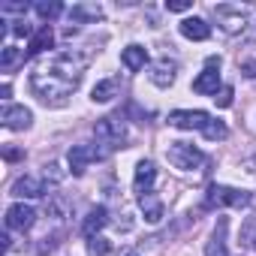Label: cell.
Listing matches in <instances>:
<instances>
[{"instance_id": "obj_19", "label": "cell", "mask_w": 256, "mask_h": 256, "mask_svg": "<svg viewBox=\"0 0 256 256\" xmlns=\"http://www.w3.org/2000/svg\"><path fill=\"white\" fill-rule=\"evenodd\" d=\"M106 223H108V211H106L102 205H96V208H94V211L84 217V223H82V232H84L88 238H94V235H96V232H100Z\"/></svg>"}, {"instance_id": "obj_31", "label": "cell", "mask_w": 256, "mask_h": 256, "mask_svg": "<svg viewBox=\"0 0 256 256\" xmlns=\"http://www.w3.org/2000/svg\"><path fill=\"white\" fill-rule=\"evenodd\" d=\"M120 256H142V253H139V250H124Z\"/></svg>"}, {"instance_id": "obj_1", "label": "cell", "mask_w": 256, "mask_h": 256, "mask_svg": "<svg viewBox=\"0 0 256 256\" xmlns=\"http://www.w3.org/2000/svg\"><path fill=\"white\" fill-rule=\"evenodd\" d=\"M88 64H90V52L66 48V52L54 54L48 64H40L30 72V90L42 102H64L82 84V76H84Z\"/></svg>"}, {"instance_id": "obj_18", "label": "cell", "mask_w": 256, "mask_h": 256, "mask_svg": "<svg viewBox=\"0 0 256 256\" xmlns=\"http://www.w3.org/2000/svg\"><path fill=\"white\" fill-rule=\"evenodd\" d=\"M139 208L145 211V220H148V223H160V220H163V202L154 196V190L139 196Z\"/></svg>"}, {"instance_id": "obj_29", "label": "cell", "mask_w": 256, "mask_h": 256, "mask_svg": "<svg viewBox=\"0 0 256 256\" xmlns=\"http://www.w3.org/2000/svg\"><path fill=\"white\" fill-rule=\"evenodd\" d=\"M4 160H6V163L24 160V151H22V148H4Z\"/></svg>"}, {"instance_id": "obj_10", "label": "cell", "mask_w": 256, "mask_h": 256, "mask_svg": "<svg viewBox=\"0 0 256 256\" xmlns=\"http://www.w3.org/2000/svg\"><path fill=\"white\" fill-rule=\"evenodd\" d=\"M34 223H36V211H34L30 205H24V202L10 205V211H6V229L24 232V229H30Z\"/></svg>"}, {"instance_id": "obj_24", "label": "cell", "mask_w": 256, "mask_h": 256, "mask_svg": "<svg viewBox=\"0 0 256 256\" xmlns=\"http://www.w3.org/2000/svg\"><path fill=\"white\" fill-rule=\"evenodd\" d=\"M88 253H90V256H108V241H106L102 235H94V238L88 241Z\"/></svg>"}, {"instance_id": "obj_22", "label": "cell", "mask_w": 256, "mask_h": 256, "mask_svg": "<svg viewBox=\"0 0 256 256\" xmlns=\"http://www.w3.org/2000/svg\"><path fill=\"white\" fill-rule=\"evenodd\" d=\"M24 58H28V54H24L22 48H16V46H6L4 52H0V70H6V72H10V70H12L16 64H22Z\"/></svg>"}, {"instance_id": "obj_13", "label": "cell", "mask_w": 256, "mask_h": 256, "mask_svg": "<svg viewBox=\"0 0 256 256\" xmlns=\"http://www.w3.org/2000/svg\"><path fill=\"white\" fill-rule=\"evenodd\" d=\"M52 46H54V30H52V24H40L36 34H34L30 42H28V58H36V54L48 52Z\"/></svg>"}, {"instance_id": "obj_3", "label": "cell", "mask_w": 256, "mask_h": 256, "mask_svg": "<svg viewBox=\"0 0 256 256\" xmlns=\"http://www.w3.org/2000/svg\"><path fill=\"white\" fill-rule=\"evenodd\" d=\"M94 136L96 142L102 145V154L108 151H118L126 145V120L118 118V114H108V118H100L96 126H94Z\"/></svg>"}, {"instance_id": "obj_6", "label": "cell", "mask_w": 256, "mask_h": 256, "mask_svg": "<svg viewBox=\"0 0 256 256\" xmlns=\"http://www.w3.org/2000/svg\"><path fill=\"white\" fill-rule=\"evenodd\" d=\"M166 157H169V163H172L175 169H181V172H193V169H199V166L208 163V157H205L199 148H193L190 142H172L169 151H166Z\"/></svg>"}, {"instance_id": "obj_15", "label": "cell", "mask_w": 256, "mask_h": 256, "mask_svg": "<svg viewBox=\"0 0 256 256\" xmlns=\"http://www.w3.org/2000/svg\"><path fill=\"white\" fill-rule=\"evenodd\" d=\"M178 30H181V36L196 40V42H202V40L211 36V24H208L205 18H184V22L178 24Z\"/></svg>"}, {"instance_id": "obj_30", "label": "cell", "mask_w": 256, "mask_h": 256, "mask_svg": "<svg viewBox=\"0 0 256 256\" xmlns=\"http://www.w3.org/2000/svg\"><path fill=\"white\" fill-rule=\"evenodd\" d=\"M238 66H241V72L247 76V78H256V60H238Z\"/></svg>"}, {"instance_id": "obj_28", "label": "cell", "mask_w": 256, "mask_h": 256, "mask_svg": "<svg viewBox=\"0 0 256 256\" xmlns=\"http://www.w3.org/2000/svg\"><path fill=\"white\" fill-rule=\"evenodd\" d=\"M193 4H190V0H172V4H166V10L169 12H187Z\"/></svg>"}, {"instance_id": "obj_21", "label": "cell", "mask_w": 256, "mask_h": 256, "mask_svg": "<svg viewBox=\"0 0 256 256\" xmlns=\"http://www.w3.org/2000/svg\"><path fill=\"white\" fill-rule=\"evenodd\" d=\"M70 18L72 22H100L102 18V6L100 4H76L70 10Z\"/></svg>"}, {"instance_id": "obj_2", "label": "cell", "mask_w": 256, "mask_h": 256, "mask_svg": "<svg viewBox=\"0 0 256 256\" xmlns=\"http://www.w3.org/2000/svg\"><path fill=\"white\" fill-rule=\"evenodd\" d=\"M169 126H178V130H199L208 142H223L229 136V126L208 114V112H199V108H178V112H169Z\"/></svg>"}, {"instance_id": "obj_9", "label": "cell", "mask_w": 256, "mask_h": 256, "mask_svg": "<svg viewBox=\"0 0 256 256\" xmlns=\"http://www.w3.org/2000/svg\"><path fill=\"white\" fill-rule=\"evenodd\" d=\"M0 120H4V126H6V130H28V126H30V120H34V112H30V108H24V106L4 102Z\"/></svg>"}, {"instance_id": "obj_11", "label": "cell", "mask_w": 256, "mask_h": 256, "mask_svg": "<svg viewBox=\"0 0 256 256\" xmlns=\"http://www.w3.org/2000/svg\"><path fill=\"white\" fill-rule=\"evenodd\" d=\"M175 76H178V60H172V58H160L151 66V82L157 88H169L175 82Z\"/></svg>"}, {"instance_id": "obj_16", "label": "cell", "mask_w": 256, "mask_h": 256, "mask_svg": "<svg viewBox=\"0 0 256 256\" xmlns=\"http://www.w3.org/2000/svg\"><path fill=\"white\" fill-rule=\"evenodd\" d=\"M226 229H229V223H226V217H220L211 232V241L205 244V256H226Z\"/></svg>"}, {"instance_id": "obj_27", "label": "cell", "mask_w": 256, "mask_h": 256, "mask_svg": "<svg viewBox=\"0 0 256 256\" xmlns=\"http://www.w3.org/2000/svg\"><path fill=\"white\" fill-rule=\"evenodd\" d=\"M214 102H217L220 108H226V106H232V88H229V84H223V88H220V94L214 96Z\"/></svg>"}, {"instance_id": "obj_20", "label": "cell", "mask_w": 256, "mask_h": 256, "mask_svg": "<svg viewBox=\"0 0 256 256\" xmlns=\"http://www.w3.org/2000/svg\"><path fill=\"white\" fill-rule=\"evenodd\" d=\"M118 88H120V82H118V78H102V82H96V84H94L90 100H94V102H108V100H114V96H118Z\"/></svg>"}, {"instance_id": "obj_23", "label": "cell", "mask_w": 256, "mask_h": 256, "mask_svg": "<svg viewBox=\"0 0 256 256\" xmlns=\"http://www.w3.org/2000/svg\"><path fill=\"white\" fill-rule=\"evenodd\" d=\"M34 10H36V16H40V18L52 22V18H58V16L64 12V4H58V0H48V4H46V0H42V4H36Z\"/></svg>"}, {"instance_id": "obj_5", "label": "cell", "mask_w": 256, "mask_h": 256, "mask_svg": "<svg viewBox=\"0 0 256 256\" xmlns=\"http://www.w3.org/2000/svg\"><path fill=\"white\" fill-rule=\"evenodd\" d=\"M214 18L220 24L223 34H241L247 28V18H250V6H241V4H217L214 10Z\"/></svg>"}, {"instance_id": "obj_7", "label": "cell", "mask_w": 256, "mask_h": 256, "mask_svg": "<svg viewBox=\"0 0 256 256\" xmlns=\"http://www.w3.org/2000/svg\"><path fill=\"white\" fill-rule=\"evenodd\" d=\"M193 90L205 94V96H217L220 94V58H208L205 70L193 78Z\"/></svg>"}, {"instance_id": "obj_14", "label": "cell", "mask_w": 256, "mask_h": 256, "mask_svg": "<svg viewBox=\"0 0 256 256\" xmlns=\"http://www.w3.org/2000/svg\"><path fill=\"white\" fill-rule=\"evenodd\" d=\"M154 181H157V166H154L151 160H142V163L136 166V175H133V187H136V193H139V196H142V193H151Z\"/></svg>"}, {"instance_id": "obj_25", "label": "cell", "mask_w": 256, "mask_h": 256, "mask_svg": "<svg viewBox=\"0 0 256 256\" xmlns=\"http://www.w3.org/2000/svg\"><path fill=\"white\" fill-rule=\"evenodd\" d=\"M4 30H10V34H16V36H34V34H36V30H34L24 18H22V22H16L12 28H4Z\"/></svg>"}, {"instance_id": "obj_26", "label": "cell", "mask_w": 256, "mask_h": 256, "mask_svg": "<svg viewBox=\"0 0 256 256\" xmlns=\"http://www.w3.org/2000/svg\"><path fill=\"white\" fill-rule=\"evenodd\" d=\"M42 178H46V181H52V184H60V181H64V172H60V166H58V163H48V166H46V172H42Z\"/></svg>"}, {"instance_id": "obj_4", "label": "cell", "mask_w": 256, "mask_h": 256, "mask_svg": "<svg viewBox=\"0 0 256 256\" xmlns=\"http://www.w3.org/2000/svg\"><path fill=\"white\" fill-rule=\"evenodd\" d=\"M253 202V196L247 190L238 187H226V184H211L205 193L202 208H247Z\"/></svg>"}, {"instance_id": "obj_8", "label": "cell", "mask_w": 256, "mask_h": 256, "mask_svg": "<svg viewBox=\"0 0 256 256\" xmlns=\"http://www.w3.org/2000/svg\"><path fill=\"white\" fill-rule=\"evenodd\" d=\"M106 154L100 151V148H94V145H72L70 148V169H72V175H84V169L90 166V163H96V160H102Z\"/></svg>"}, {"instance_id": "obj_12", "label": "cell", "mask_w": 256, "mask_h": 256, "mask_svg": "<svg viewBox=\"0 0 256 256\" xmlns=\"http://www.w3.org/2000/svg\"><path fill=\"white\" fill-rule=\"evenodd\" d=\"M48 190H46V181H40V178H30V175H22L16 184H12V196H18V199H40V196H46Z\"/></svg>"}, {"instance_id": "obj_17", "label": "cell", "mask_w": 256, "mask_h": 256, "mask_svg": "<svg viewBox=\"0 0 256 256\" xmlns=\"http://www.w3.org/2000/svg\"><path fill=\"white\" fill-rule=\"evenodd\" d=\"M120 64L130 70V72L145 70V64H148V48H142V46H126V48L120 52Z\"/></svg>"}]
</instances>
